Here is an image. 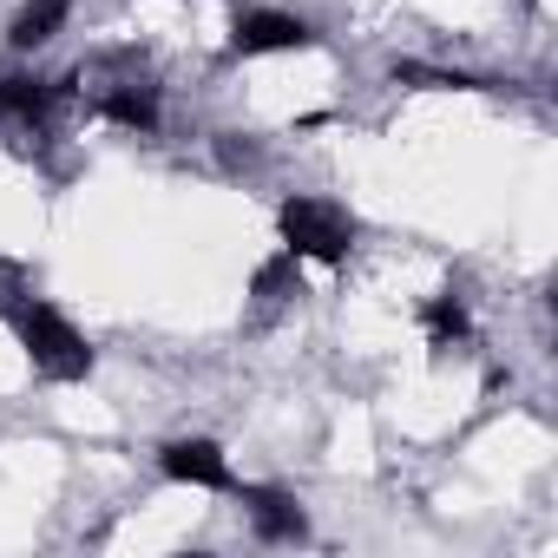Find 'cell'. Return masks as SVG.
<instances>
[{
	"instance_id": "6da1fadb",
	"label": "cell",
	"mask_w": 558,
	"mask_h": 558,
	"mask_svg": "<svg viewBox=\"0 0 558 558\" xmlns=\"http://www.w3.org/2000/svg\"><path fill=\"white\" fill-rule=\"evenodd\" d=\"M80 93L93 99L99 119L125 125V132H151L158 125V80L138 53H99L80 66Z\"/></svg>"
},
{
	"instance_id": "7a4b0ae2",
	"label": "cell",
	"mask_w": 558,
	"mask_h": 558,
	"mask_svg": "<svg viewBox=\"0 0 558 558\" xmlns=\"http://www.w3.org/2000/svg\"><path fill=\"white\" fill-rule=\"evenodd\" d=\"M8 323H14V336H21L34 375H47V381H86V375H93V342H86L60 310H47V303L27 296Z\"/></svg>"
},
{
	"instance_id": "3957f363",
	"label": "cell",
	"mask_w": 558,
	"mask_h": 558,
	"mask_svg": "<svg viewBox=\"0 0 558 558\" xmlns=\"http://www.w3.org/2000/svg\"><path fill=\"white\" fill-rule=\"evenodd\" d=\"M276 223H283V250L310 263H342L355 250V217L329 197H290L276 210Z\"/></svg>"
},
{
	"instance_id": "277c9868",
	"label": "cell",
	"mask_w": 558,
	"mask_h": 558,
	"mask_svg": "<svg viewBox=\"0 0 558 558\" xmlns=\"http://www.w3.org/2000/svg\"><path fill=\"white\" fill-rule=\"evenodd\" d=\"M243 506H250L256 538H269V545H303V538H310V512H303V499L283 493V486H243Z\"/></svg>"
},
{
	"instance_id": "5b68a950",
	"label": "cell",
	"mask_w": 558,
	"mask_h": 558,
	"mask_svg": "<svg viewBox=\"0 0 558 558\" xmlns=\"http://www.w3.org/2000/svg\"><path fill=\"white\" fill-rule=\"evenodd\" d=\"M243 60L250 53H303V47H316V27L310 21H296V14H276V8H263V14H243L236 21V40H230Z\"/></svg>"
},
{
	"instance_id": "8992f818",
	"label": "cell",
	"mask_w": 558,
	"mask_h": 558,
	"mask_svg": "<svg viewBox=\"0 0 558 558\" xmlns=\"http://www.w3.org/2000/svg\"><path fill=\"white\" fill-rule=\"evenodd\" d=\"M158 466H165L178 486H204V493H230V486H236L217 440H171V447L158 453Z\"/></svg>"
},
{
	"instance_id": "52a82bcc",
	"label": "cell",
	"mask_w": 558,
	"mask_h": 558,
	"mask_svg": "<svg viewBox=\"0 0 558 558\" xmlns=\"http://www.w3.org/2000/svg\"><path fill=\"white\" fill-rule=\"evenodd\" d=\"M53 106H60V86H53V80L0 73V119H8V125H40Z\"/></svg>"
},
{
	"instance_id": "ba28073f",
	"label": "cell",
	"mask_w": 558,
	"mask_h": 558,
	"mask_svg": "<svg viewBox=\"0 0 558 558\" xmlns=\"http://www.w3.org/2000/svg\"><path fill=\"white\" fill-rule=\"evenodd\" d=\"M66 14H73V0H27V8L14 14V27H8V40H14L21 53H34V47H47V40L66 27Z\"/></svg>"
},
{
	"instance_id": "9c48e42d",
	"label": "cell",
	"mask_w": 558,
	"mask_h": 558,
	"mask_svg": "<svg viewBox=\"0 0 558 558\" xmlns=\"http://www.w3.org/2000/svg\"><path fill=\"white\" fill-rule=\"evenodd\" d=\"M421 329H427L434 349H453V342H466V310H460L453 296H434V303L421 310Z\"/></svg>"
},
{
	"instance_id": "30bf717a",
	"label": "cell",
	"mask_w": 558,
	"mask_h": 558,
	"mask_svg": "<svg viewBox=\"0 0 558 558\" xmlns=\"http://www.w3.org/2000/svg\"><path fill=\"white\" fill-rule=\"evenodd\" d=\"M256 296H263V303H290V296H303V290H296V256L263 263V269H256Z\"/></svg>"
},
{
	"instance_id": "8fae6325",
	"label": "cell",
	"mask_w": 558,
	"mask_h": 558,
	"mask_svg": "<svg viewBox=\"0 0 558 558\" xmlns=\"http://www.w3.org/2000/svg\"><path fill=\"white\" fill-rule=\"evenodd\" d=\"M27 296H34L27 269H21V263H0V316H14V310H21Z\"/></svg>"
}]
</instances>
